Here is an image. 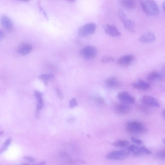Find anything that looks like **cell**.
<instances>
[{"label":"cell","instance_id":"1","mask_svg":"<svg viewBox=\"0 0 165 165\" xmlns=\"http://www.w3.org/2000/svg\"><path fill=\"white\" fill-rule=\"evenodd\" d=\"M144 12L150 16H156L160 13L159 7L154 0H139Z\"/></svg>","mask_w":165,"mask_h":165},{"label":"cell","instance_id":"2","mask_svg":"<svg viewBox=\"0 0 165 165\" xmlns=\"http://www.w3.org/2000/svg\"><path fill=\"white\" fill-rule=\"evenodd\" d=\"M126 129L129 132L133 134H142L148 131L147 128L144 124L138 121L128 123L126 125Z\"/></svg>","mask_w":165,"mask_h":165},{"label":"cell","instance_id":"3","mask_svg":"<svg viewBox=\"0 0 165 165\" xmlns=\"http://www.w3.org/2000/svg\"><path fill=\"white\" fill-rule=\"evenodd\" d=\"M129 153L128 149L114 151L107 154L106 158L110 160H123L128 157Z\"/></svg>","mask_w":165,"mask_h":165},{"label":"cell","instance_id":"4","mask_svg":"<svg viewBox=\"0 0 165 165\" xmlns=\"http://www.w3.org/2000/svg\"><path fill=\"white\" fill-rule=\"evenodd\" d=\"M98 53L96 47L91 46H87L84 47L80 52L82 57L85 60H90L95 58Z\"/></svg>","mask_w":165,"mask_h":165},{"label":"cell","instance_id":"5","mask_svg":"<svg viewBox=\"0 0 165 165\" xmlns=\"http://www.w3.org/2000/svg\"><path fill=\"white\" fill-rule=\"evenodd\" d=\"M96 29V25L94 23L86 24L80 29L78 31V35L81 37H84L93 34Z\"/></svg>","mask_w":165,"mask_h":165},{"label":"cell","instance_id":"6","mask_svg":"<svg viewBox=\"0 0 165 165\" xmlns=\"http://www.w3.org/2000/svg\"><path fill=\"white\" fill-rule=\"evenodd\" d=\"M118 15L119 18L126 28L130 32L134 33L135 32V31L133 22L130 20L127 16L121 10H119L118 11Z\"/></svg>","mask_w":165,"mask_h":165},{"label":"cell","instance_id":"7","mask_svg":"<svg viewBox=\"0 0 165 165\" xmlns=\"http://www.w3.org/2000/svg\"><path fill=\"white\" fill-rule=\"evenodd\" d=\"M141 101L142 103L146 105L159 107L160 105L158 100L154 97L148 95H145L142 97Z\"/></svg>","mask_w":165,"mask_h":165},{"label":"cell","instance_id":"8","mask_svg":"<svg viewBox=\"0 0 165 165\" xmlns=\"http://www.w3.org/2000/svg\"><path fill=\"white\" fill-rule=\"evenodd\" d=\"M118 98L121 103L129 104H133L135 102L133 97L127 92L120 93L118 95Z\"/></svg>","mask_w":165,"mask_h":165},{"label":"cell","instance_id":"9","mask_svg":"<svg viewBox=\"0 0 165 165\" xmlns=\"http://www.w3.org/2000/svg\"><path fill=\"white\" fill-rule=\"evenodd\" d=\"M134 60V56L132 55H128L122 56L118 61V64L123 67L129 66Z\"/></svg>","mask_w":165,"mask_h":165},{"label":"cell","instance_id":"10","mask_svg":"<svg viewBox=\"0 0 165 165\" xmlns=\"http://www.w3.org/2000/svg\"><path fill=\"white\" fill-rule=\"evenodd\" d=\"M114 110L118 114L124 115L129 113L131 108L129 104L122 103L116 105L114 106Z\"/></svg>","mask_w":165,"mask_h":165},{"label":"cell","instance_id":"11","mask_svg":"<svg viewBox=\"0 0 165 165\" xmlns=\"http://www.w3.org/2000/svg\"><path fill=\"white\" fill-rule=\"evenodd\" d=\"M156 39V36L153 33L148 32L141 36L139 38V41L142 43L148 44L153 42Z\"/></svg>","mask_w":165,"mask_h":165},{"label":"cell","instance_id":"12","mask_svg":"<svg viewBox=\"0 0 165 165\" xmlns=\"http://www.w3.org/2000/svg\"><path fill=\"white\" fill-rule=\"evenodd\" d=\"M104 30L105 33L112 36H118L121 35L118 29L114 26L106 24L104 26Z\"/></svg>","mask_w":165,"mask_h":165},{"label":"cell","instance_id":"13","mask_svg":"<svg viewBox=\"0 0 165 165\" xmlns=\"http://www.w3.org/2000/svg\"><path fill=\"white\" fill-rule=\"evenodd\" d=\"M32 50V47L30 44L22 43L19 45L17 49V52L19 55L25 56L30 53Z\"/></svg>","mask_w":165,"mask_h":165},{"label":"cell","instance_id":"14","mask_svg":"<svg viewBox=\"0 0 165 165\" xmlns=\"http://www.w3.org/2000/svg\"><path fill=\"white\" fill-rule=\"evenodd\" d=\"M134 88L142 90H148L150 88V85L147 82L141 79H139L132 84Z\"/></svg>","mask_w":165,"mask_h":165},{"label":"cell","instance_id":"15","mask_svg":"<svg viewBox=\"0 0 165 165\" xmlns=\"http://www.w3.org/2000/svg\"><path fill=\"white\" fill-rule=\"evenodd\" d=\"M105 86L108 88L114 89L118 88L120 85L119 81L116 77L111 76L107 79L105 82Z\"/></svg>","mask_w":165,"mask_h":165},{"label":"cell","instance_id":"16","mask_svg":"<svg viewBox=\"0 0 165 165\" xmlns=\"http://www.w3.org/2000/svg\"><path fill=\"white\" fill-rule=\"evenodd\" d=\"M1 23L6 30L8 32H12L13 29L12 22L7 17L3 15L1 18Z\"/></svg>","mask_w":165,"mask_h":165},{"label":"cell","instance_id":"17","mask_svg":"<svg viewBox=\"0 0 165 165\" xmlns=\"http://www.w3.org/2000/svg\"><path fill=\"white\" fill-rule=\"evenodd\" d=\"M35 95L37 101V110L39 111L43 107L44 104L43 101V94L38 91L35 92Z\"/></svg>","mask_w":165,"mask_h":165},{"label":"cell","instance_id":"18","mask_svg":"<svg viewBox=\"0 0 165 165\" xmlns=\"http://www.w3.org/2000/svg\"><path fill=\"white\" fill-rule=\"evenodd\" d=\"M161 75L158 72L153 71L149 73L148 77V80L150 82H155L160 80Z\"/></svg>","mask_w":165,"mask_h":165},{"label":"cell","instance_id":"19","mask_svg":"<svg viewBox=\"0 0 165 165\" xmlns=\"http://www.w3.org/2000/svg\"><path fill=\"white\" fill-rule=\"evenodd\" d=\"M128 150L129 153H131L135 155H139L143 154L142 147H139L135 145H130L128 148Z\"/></svg>","mask_w":165,"mask_h":165},{"label":"cell","instance_id":"20","mask_svg":"<svg viewBox=\"0 0 165 165\" xmlns=\"http://www.w3.org/2000/svg\"><path fill=\"white\" fill-rule=\"evenodd\" d=\"M119 1L121 5L126 8L132 9L135 7L134 0H119Z\"/></svg>","mask_w":165,"mask_h":165},{"label":"cell","instance_id":"21","mask_svg":"<svg viewBox=\"0 0 165 165\" xmlns=\"http://www.w3.org/2000/svg\"><path fill=\"white\" fill-rule=\"evenodd\" d=\"M54 76L51 74H43L41 75L38 78L42 80L45 85L46 86L48 82L53 78Z\"/></svg>","mask_w":165,"mask_h":165},{"label":"cell","instance_id":"22","mask_svg":"<svg viewBox=\"0 0 165 165\" xmlns=\"http://www.w3.org/2000/svg\"><path fill=\"white\" fill-rule=\"evenodd\" d=\"M129 143V141L127 140H120L113 143L112 145L116 147L124 148L128 146Z\"/></svg>","mask_w":165,"mask_h":165},{"label":"cell","instance_id":"23","mask_svg":"<svg viewBox=\"0 0 165 165\" xmlns=\"http://www.w3.org/2000/svg\"><path fill=\"white\" fill-rule=\"evenodd\" d=\"M114 61L113 58L109 56H104L101 59V61L103 63H112Z\"/></svg>","mask_w":165,"mask_h":165},{"label":"cell","instance_id":"24","mask_svg":"<svg viewBox=\"0 0 165 165\" xmlns=\"http://www.w3.org/2000/svg\"><path fill=\"white\" fill-rule=\"evenodd\" d=\"M12 141L11 138H8L5 142L3 147L2 148L1 150V153L2 152H3L4 151L6 150L8 147L9 146V145L10 144Z\"/></svg>","mask_w":165,"mask_h":165},{"label":"cell","instance_id":"25","mask_svg":"<svg viewBox=\"0 0 165 165\" xmlns=\"http://www.w3.org/2000/svg\"><path fill=\"white\" fill-rule=\"evenodd\" d=\"M55 91L56 94L58 98L61 100H62L63 97L62 93L61 90L57 88V87H56V88L55 89Z\"/></svg>","mask_w":165,"mask_h":165},{"label":"cell","instance_id":"26","mask_svg":"<svg viewBox=\"0 0 165 165\" xmlns=\"http://www.w3.org/2000/svg\"><path fill=\"white\" fill-rule=\"evenodd\" d=\"M70 105L71 108H73L78 105V103L75 99L73 98L70 100Z\"/></svg>","mask_w":165,"mask_h":165},{"label":"cell","instance_id":"27","mask_svg":"<svg viewBox=\"0 0 165 165\" xmlns=\"http://www.w3.org/2000/svg\"><path fill=\"white\" fill-rule=\"evenodd\" d=\"M131 140L133 143L138 145H141L143 143L142 140L134 137L131 138Z\"/></svg>","mask_w":165,"mask_h":165},{"label":"cell","instance_id":"28","mask_svg":"<svg viewBox=\"0 0 165 165\" xmlns=\"http://www.w3.org/2000/svg\"><path fill=\"white\" fill-rule=\"evenodd\" d=\"M142 147L143 154H152L151 151L147 147L143 146Z\"/></svg>","mask_w":165,"mask_h":165},{"label":"cell","instance_id":"29","mask_svg":"<svg viewBox=\"0 0 165 165\" xmlns=\"http://www.w3.org/2000/svg\"><path fill=\"white\" fill-rule=\"evenodd\" d=\"M38 7L40 9V11L42 12V13L44 16L46 18L47 20H48V16L46 12L44 10L43 8L40 5L38 4Z\"/></svg>","mask_w":165,"mask_h":165},{"label":"cell","instance_id":"30","mask_svg":"<svg viewBox=\"0 0 165 165\" xmlns=\"http://www.w3.org/2000/svg\"><path fill=\"white\" fill-rule=\"evenodd\" d=\"M25 159L31 163H33L35 161V159L32 157H25Z\"/></svg>","mask_w":165,"mask_h":165},{"label":"cell","instance_id":"31","mask_svg":"<svg viewBox=\"0 0 165 165\" xmlns=\"http://www.w3.org/2000/svg\"><path fill=\"white\" fill-rule=\"evenodd\" d=\"M5 36V34L4 32L1 30L0 31V40L2 41L3 39Z\"/></svg>","mask_w":165,"mask_h":165},{"label":"cell","instance_id":"32","mask_svg":"<svg viewBox=\"0 0 165 165\" xmlns=\"http://www.w3.org/2000/svg\"><path fill=\"white\" fill-rule=\"evenodd\" d=\"M162 7L163 10L165 12V1H164L162 3Z\"/></svg>","mask_w":165,"mask_h":165},{"label":"cell","instance_id":"33","mask_svg":"<svg viewBox=\"0 0 165 165\" xmlns=\"http://www.w3.org/2000/svg\"><path fill=\"white\" fill-rule=\"evenodd\" d=\"M19 1H24L25 2H27L28 1H30V0H19Z\"/></svg>","mask_w":165,"mask_h":165},{"label":"cell","instance_id":"34","mask_svg":"<svg viewBox=\"0 0 165 165\" xmlns=\"http://www.w3.org/2000/svg\"><path fill=\"white\" fill-rule=\"evenodd\" d=\"M163 71L164 72V76L165 77V66H164L163 67Z\"/></svg>","mask_w":165,"mask_h":165},{"label":"cell","instance_id":"35","mask_svg":"<svg viewBox=\"0 0 165 165\" xmlns=\"http://www.w3.org/2000/svg\"><path fill=\"white\" fill-rule=\"evenodd\" d=\"M45 162H42L40 164H45Z\"/></svg>","mask_w":165,"mask_h":165},{"label":"cell","instance_id":"36","mask_svg":"<svg viewBox=\"0 0 165 165\" xmlns=\"http://www.w3.org/2000/svg\"><path fill=\"white\" fill-rule=\"evenodd\" d=\"M163 114H164V117L165 119V110H164V111Z\"/></svg>","mask_w":165,"mask_h":165},{"label":"cell","instance_id":"37","mask_svg":"<svg viewBox=\"0 0 165 165\" xmlns=\"http://www.w3.org/2000/svg\"><path fill=\"white\" fill-rule=\"evenodd\" d=\"M4 133V132L3 131H1V135L3 134Z\"/></svg>","mask_w":165,"mask_h":165},{"label":"cell","instance_id":"38","mask_svg":"<svg viewBox=\"0 0 165 165\" xmlns=\"http://www.w3.org/2000/svg\"><path fill=\"white\" fill-rule=\"evenodd\" d=\"M163 143H164V144H165V138L163 139Z\"/></svg>","mask_w":165,"mask_h":165},{"label":"cell","instance_id":"39","mask_svg":"<svg viewBox=\"0 0 165 165\" xmlns=\"http://www.w3.org/2000/svg\"><path fill=\"white\" fill-rule=\"evenodd\" d=\"M69 1H70V2H73L75 1V0H69Z\"/></svg>","mask_w":165,"mask_h":165}]
</instances>
